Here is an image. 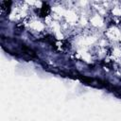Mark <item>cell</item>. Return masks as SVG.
Returning a JSON list of instances; mask_svg holds the SVG:
<instances>
[{"label": "cell", "mask_w": 121, "mask_h": 121, "mask_svg": "<svg viewBox=\"0 0 121 121\" xmlns=\"http://www.w3.org/2000/svg\"><path fill=\"white\" fill-rule=\"evenodd\" d=\"M49 12V7L47 6V5H43V7L42 8V9H41V16H44V15H46L47 13Z\"/></svg>", "instance_id": "obj_1"}]
</instances>
